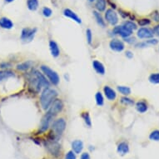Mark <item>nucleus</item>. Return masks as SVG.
<instances>
[{
  "label": "nucleus",
  "mask_w": 159,
  "mask_h": 159,
  "mask_svg": "<svg viewBox=\"0 0 159 159\" xmlns=\"http://www.w3.org/2000/svg\"><path fill=\"white\" fill-rule=\"evenodd\" d=\"M93 67L94 70L96 71L98 74L103 75L105 73V67L101 62H99L98 60H94L93 62Z\"/></svg>",
  "instance_id": "nucleus-16"
},
{
  "label": "nucleus",
  "mask_w": 159,
  "mask_h": 159,
  "mask_svg": "<svg viewBox=\"0 0 159 159\" xmlns=\"http://www.w3.org/2000/svg\"><path fill=\"white\" fill-rule=\"evenodd\" d=\"M49 48L50 51H51V54H52V57H57L59 55H60V50H59V48L57 46V43L53 41V40H51L49 42Z\"/></svg>",
  "instance_id": "nucleus-15"
},
{
  "label": "nucleus",
  "mask_w": 159,
  "mask_h": 159,
  "mask_svg": "<svg viewBox=\"0 0 159 159\" xmlns=\"http://www.w3.org/2000/svg\"><path fill=\"white\" fill-rule=\"evenodd\" d=\"M95 8L99 13L106 10V8H107L106 0H97L96 3H95Z\"/></svg>",
  "instance_id": "nucleus-20"
},
{
  "label": "nucleus",
  "mask_w": 159,
  "mask_h": 159,
  "mask_svg": "<svg viewBox=\"0 0 159 159\" xmlns=\"http://www.w3.org/2000/svg\"><path fill=\"white\" fill-rule=\"evenodd\" d=\"M86 37H87V40L89 43H91L92 40H93V34H92L91 29H87L86 30Z\"/></svg>",
  "instance_id": "nucleus-36"
},
{
  "label": "nucleus",
  "mask_w": 159,
  "mask_h": 159,
  "mask_svg": "<svg viewBox=\"0 0 159 159\" xmlns=\"http://www.w3.org/2000/svg\"><path fill=\"white\" fill-rule=\"evenodd\" d=\"M37 33V29H30L25 28L22 30L21 39L24 42H30L34 39V36Z\"/></svg>",
  "instance_id": "nucleus-7"
},
{
  "label": "nucleus",
  "mask_w": 159,
  "mask_h": 159,
  "mask_svg": "<svg viewBox=\"0 0 159 159\" xmlns=\"http://www.w3.org/2000/svg\"><path fill=\"white\" fill-rule=\"evenodd\" d=\"M149 138L152 141H159V130L152 131L149 135Z\"/></svg>",
  "instance_id": "nucleus-31"
},
{
  "label": "nucleus",
  "mask_w": 159,
  "mask_h": 159,
  "mask_svg": "<svg viewBox=\"0 0 159 159\" xmlns=\"http://www.w3.org/2000/svg\"><path fill=\"white\" fill-rule=\"evenodd\" d=\"M123 26H125L127 29L131 30V31L137 29V25L132 21H126L125 23H124V24H123Z\"/></svg>",
  "instance_id": "nucleus-32"
},
{
  "label": "nucleus",
  "mask_w": 159,
  "mask_h": 159,
  "mask_svg": "<svg viewBox=\"0 0 159 159\" xmlns=\"http://www.w3.org/2000/svg\"><path fill=\"white\" fill-rule=\"evenodd\" d=\"M95 99H96L97 104L100 106V107L104 104V98H103V96L101 93V92H98L97 93L96 95H95Z\"/></svg>",
  "instance_id": "nucleus-27"
},
{
  "label": "nucleus",
  "mask_w": 159,
  "mask_h": 159,
  "mask_svg": "<svg viewBox=\"0 0 159 159\" xmlns=\"http://www.w3.org/2000/svg\"><path fill=\"white\" fill-rule=\"evenodd\" d=\"M43 14L46 18H49L52 14V9L49 8H47V7H44V8H43Z\"/></svg>",
  "instance_id": "nucleus-34"
},
{
  "label": "nucleus",
  "mask_w": 159,
  "mask_h": 159,
  "mask_svg": "<svg viewBox=\"0 0 159 159\" xmlns=\"http://www.w3.org/2000/svg\"><path fill=\"white\" fill-rule=\"evenodd\" d=\"M40 68H41V70L43 71V74H44L46 77H48V80H49V82L51 84H52L53 85H57V84H59L60 78H59L58 74H57L55 71L51 69L49 67H48V66L45 65H42L40 67Z\"/></svg>",
  "instance_id": "nucleus-4"
},
{
  "label": "nucleus",
  "mask_w": 159,
  "mask_h": 159,
  "mask_svg": "<svg viewBox=\"0 0 159 159\" xmlns=\"http://www.w3.org/2000/svg\"><path fill=\"white\" fill-rule=\"evenodd\" d=\"M57 92L53 89L51 88H46V89L43 91L40 97V103L42 106V108L43 110H48L54 101L55 99L57 98Z\"/></svg>",
  "instance_id": "nucleus-2"
},
{
  "label": "nucleus",
  "mask_w": 159,
  "mask_h": 159,
  "mask_svg": "<svg viewBox=\"0 0 159 159\" xmlns=\"http://www.w3.org/2000/svg\"><path fill=\"white\" fill-rule=\"evenodd\" d=\"M39 0H27V6H28V8L29 10H37L39 8Z\"/></svg>",
  "instance_id": "nucleus-24"
},
{
  "label": "nucleus",
  "mask_w": 159,
  "mask_h": 159,
  "mask_svg": "<svg viewBox=\"0 0 159 159\" xmlns=\"http://www.w3.org/2000/svg\"><path fill=\"white\" fill-rule=\"evenodd\" d=\"M158 43V41L157 39H150V40H148L146 42L141 43H138L137 44V47L138 48H145L147 47L148 45H156L157 43Z\"/></svg>",
  "instance_id": "nucleus-26"
},
{
  "label": "nucleus",
  "mask_w": 159,
  "mask_h": 159,
  "mask_svg": "<svg viewBox=\"0 0 159 159\" xmlns=\"http://www.w3.org/2000/svg\"><path fill=\"white\" fill-rule=\"evenodd\" d=\"M32 65H33V63H32L31 61H26V62H24V63L18 64L16 68L18 71H27L31 68Z\"/></svg>",
  "instance_id": "nucleus-21"
},
{
  "label": "nucleus",
  "mask_w": 159,
  "mask_h": 159,
  "mask_svg": "<svg viewBox=\"0 0 159 159\" xmlns=\"http://www.w3.org/2000/svg\"><path fill=\"white\" fill-rule=\"evenodd\" d=\"M153 31L148 28H142L138 30V37L139 39H151L153 37Z\"/></svg>",
  "instance_id": "nucleus-12"
},
{
  "label": "nucleus",
  "mask_w": 159,
  "mask_h": 159,
  "mask_svg": "<svg viewBox=\"0 0 159 159\" xmlns=\"http://www.w3.org/2000/svg\"><path fill=\"white\" fill-rule=\"evenodd\" d=\"M93 13L94 18L96 19L98 24L100 25L101 27H102V28H104V27L106 26V24H105V21L103 20V18H102V15L100 14V13L98 12V11H93Z\"/></svg>",
  "instance_id": "nucleus-23"
},
{
  "label": "nucleus",
  "mask_w": 159,
  "mask_h": 159,
  "mask_svg": "<svg viewBox=\"0 0 159 159\" xmlns=\"http://www.w3.org/2000/svg\"><path fill=\"white\" fill-rule=\"evenodd\" d=\"M63 15L65 16V17H67V18H71L73 21L77 22L78 24H81L82 23L81 18H79L73 11H72L71 9H69V8H65V9H64V11H63Z\"/></svg>",
  "instance_id": "nucleus-13"
},
{
  "label": "nucleus",
  "mask_w": 159,
  "mask_h": 159,
  "mask_svg": "<svg viewBox=\"0 0 159 159\" xmlns=\"http://www.w3.org/2000/svg\"><path fill=\"white\" fill-rule=\"evenodd\" d=\"M109 47L112 51L120 52L124 50L125 45H124V43L122 41L118 40V39H112V40L110 41Z\"/></svg>",
  "instance_id": "nucleus-11"
},
{
  "label": "nucleus",
  "mask_w": 159,
  "mask_h": 159,
  "mask_svg": "<svg viewBox=\"0 0 159 159\" xmlns=\"http://www.w3.org/2000/svg\"><path fill=\"white\" fill-rule=\"evenodd\" d=\"M8 66H10V64H9V63H2V64H1V68H9V67H8Z\"/></svg>",
  "instance_id": "nucleus-42"
},
{
  "label": "nucleus",
  "mask_w": 159,
  "mask_h": 159,
  "mask_svg": "<svg viewBox=\"0 0 159 159\" xmlns=\"http://www.w3.org/2000/svg\"><path fill=\"white\" fill-rule=\"evenodd\" d=\"M63 107H64V105H63V101H62L61 99L56 98L54 101L52 102V103L49 107V108H48L47 112L54 117H56L58 113H60V112L63 111Z\"/></svg>",
  "instance_id": "nucleus-5"
},
{
  "label": "nucleus",
  "mask_w": 159,
  "mask_h": 159,
  "mask_svg": "<svg viewBox=\"0 0 159 159\" xmlns=\"http://www.w3.org/2000/svg\"><path fill=\"white\" fill-rule=\"evenodd\" d=\"M66 126H67V123L64 118H58L52 122V132L56 138H59L63 134L66 129Z\"/></svg>",
  "instance_id": "nucleus-3"
},
{
  "label": "nucleus",
  "mask_w": 159,
  "mask_h": 159,
  "mask_svg": "<svg viewBox=\"0 0 159 159\" xmlns=\"http://www.w3.org/2000/svg\"><path fill=\"white\" fill-rule=\"evenodd\" d=\"M14 75L12 71L9 70H2L0 71V82L3 81V79H6V78H11Z\"/></svg>",
  "instance_id": "nucleus-25"
},
{
  "label": "nucleus",
  "mask_w": 159,
  "mask_h": 159,
  "mask_svg": "<svg viewBox=\"0 0 159 159\" xmlns=\"http://www.w3.org/2000/svg\"><path fill=\"white\" fill-rule=\"evenodd\" d=\"M117 90L120 93L123 94V95H129L131 93V89L128 87L126 86H118L117 87Z\"/></svg>",
  "instance_id": "nucleus-28"
},
{
  "label": "nucleus",
  "mask_w": 159,
  "mask_h": 159,
  "mask_svg": "<svg viewBox=\"0 0 159 159\" xmlns=\"http://www.w3.org/2000/svg\"><path fill=\"white\" fill-rule=\"evenodd\" d=\"M80 159H91L90 158V156H89V154L88 152H84V153L82 154L81 158Z\"/></svg>",
  "instance_id": "nucleus-38"
},
{
  "label": "nucleus",
  "mask_w": 159,
  "mask_h": 159,
  "mask_svg": "<svg viewBox=\"0 0 159 159\" xmlns=\"http://www.w3.org/2000/svg\"><path fill=\"white\" fill-rule=\"evenodd\" d=\"M148 80L150 83H152V84H159V73H152V74H151V75L149 76Z\"/></svg>",
  "instance_id": "nucleus-29"
},
{
  "label": "nucleus",
  "mask_w": 159,
  "mask_h": 159,
  "mask_svg": "<svg viewBox=\"0 0 159 159\" xmlns=\"http://www.w3.org/2000/svg\"><path fill=\"white\" fill-rule=\"evenodd\" d=\"M13 1H14V0H5V2H7V3H12Z\"/></svg>",
  "instance_id": "nucleus-43"
},
{
  "label": "nucleus",
  "mask_w": 159,
  "mask_h": 159,
  "mask_svg": "<svg viewBox=\"0 0 159 159\" xmlns=\"http://www.w3.org/2000/svg\"><path fill=\"white\" fill-rule=\"evenodd\" d=\"M150 23H151V21L149 19H148V18H142V19H140L138 21V24L140 26H147V25L150 24Z\"/></svg>",
  "instance_id": "nucleus-35"
},
{
  "label": "nucleus",
  "mask_w": 159,
  "mask_h": 159,
  "mask_svg": "<svg viewBox=\"0 0 159 159\" xmlns=\"http://www.w3.org/2000/svg\"><path fill=\"white\" fill-rule=\"evenodd\" d=\"M121 102L125 105H133L134 104V101H133V99L128 98H127V97H123V98H121Z\"/></svg>",
  "instance_id": "nucleus-33"
},
{
  "label": "nucleus",
  "mask_w": 159,
  "mask_h": 159,
  "mask_svg": "<svg viewBox=\"0 0 159 159\" xmlns=\"http://www.w3.org/2000/svg\"><path fill=\"white\" fill-rule=\"evenodd\" d=\"M103 92H104V94L106 98H107L109 101H114L116 98H117V93L116 92L110 88L109 86H105L103 88Z\"/></svg>",
  "instance_id": "nucleus-14"
},
{
  "label": "nucleus",
  "mask_w": 159,
  "mask_h": 159,
  "mask_svg": "<svg viewBox=\"0 0 159 159\" xmlns=\"http://www.w3.org/2000/svg\"><path fill=\"white\" fill-rule=\"evenodd\" d=\"M136 109L138 112L143 113V112H147V110H148V104L144 101H139L136 104Z\"/></svg>",
  "instance_id": "nucleus-22"
},
{
  "label": "nucleus",
  "mask_w": 159,
  "mask_h": 159,
  "mask_svg": "<svg viewBox=\"0 0 159 159\" xmlns=\"http://www.w3.org/2000/svg\"><path fill=\"white\" fill-rule=\"evenodd\" d=\"M125 41L126 42L129 43H134V41H135V39H129V37H128V38H125Z\"/></svg>",
  "instance_id": "nucleus-40"
},
{
  "label": "nucleus",
  "mask_w": 159,
  "mask_h": 159,
  "mask_svg": "<svg viewBox=\"0 0 159 159\" xmlns=\"http://www.w3.org/2000/svg\"><path fill=\"white\" fill-rule=\"evenodd\" d=\"M153 33H154V34H156L157 35H158V36H159V25H157V26H156V27H155V28H154Z\"/></svg>",
  "instance_id": "nucleus-41"
},
{
  "label": "nucleus",
  "mask_w": 159,
  "mask_h": 159,
  "mask_svg": "<svg viewBox=\"0 0 159 159\" xmlns=\"http://www.w3.org/2000/svg\"><path fill=\"white\" fill-rule=\"evenodd\" d=\"M0 27L5 29H11L13 27V22L6 17L0 18Z\"/></svg>",
  "instance_id": "nucleus-17"
},
{
  "label": "nucleus",
  "mask_w": 159,
  "mask_h": 159,
  "mask_svg": "<svg viewBox=\"0 0 159 159\" xmlns=\"http://www.w3.org/2000/svg\"><path fill=\"white\" fill-rule=\"evenodd\" d=\"M65 159H76V155L73 152V151H69L66 154Z\"/></svg>",
  "instance_id": "nucleus-37"
},
{
  "label": "nucleus",
  "mask_w": 159,
  "mask_h": 159,
  "mask_svg": "<svg viewBox=\"0 0 159 159\" xmlns=\"http://www.w3.org/2000/svg\"><path fill=\"white\" fill-rule=\"evenodd\" d=\"M46 148L53 157H58L61 154V147L55 141H48L46 143Z\"/></svg>",
  "instance_id": "nucleus-6"
},
{
  "label": "nucleus",
  "mask_w": 159,
  "mask_h": 159,
  "mask_svg": "<svg viewBox=\"0 0 159 159\" xmlns=\"http://www.w3.org/2000/svg\"><path fill=\"white\" fill-rule=\"evenodd\" d=\"M72 148L75 153H80L84 149V143L80 140H75L72 143Z\"/></svg>",
  "instance_id": "nucleus-19"
},
{
  "label": "nucleus",
  "mask_w": 159,
  "mask_h": 159,
  "mask_svg": "<svg viewBox=\"0 0 159 159\" xmlns=\"http://www.w3.org/2000/svg\"><path fill=\"white\" fill-rule=\"evenodd\" d=\"M112 32L113 34H117V35H120L121 37L123 38H128V37H130L133 34V31H131L129 29H128L125 26H116L114 27V29H112Z\"/></svg>",
  "instance_id": "nucleus-10"
},
{
  "label": "nucleus",
  "mask_w": 159,
  "mask_h": 159,
  "mask_svg": "<svg viewBox=\"0 0 159 159\" xmlns=\"http://www.w3.org/2000/svg\"><path fill=\"white\" fill-rule=\"evenodd\" d=\"M109 3H110V4H111V5H112V3H111V2H109ZM112 8H116V7H115V5H114V4H113V7H112Z\"/></svg>",
  "instance_id": "nucleus-44"
},
{
  "label": "nucleus",
  "mask_w": 159,
  "mask_h": 159,
  "mask_svg": "<svg viewBox=\"0 0 159 159\" xmlns=\"http://www.w3.org/2000/svg\"><path fill=\"white\" fill-rule=\"evenodd\" d=\"M129 152V147L128 144L126 142H122L117 145V152L123 156Z\"/></svg>",
  "instance_id": "nucleus-18"
},
{
  "label": "nucleus",
  "mask_w": 159,
  "mask_h": 159,
  "mask_svg": "<svg viewBox=\"0 0 159 159\" xmlns=\"http://www.w3.org/2000/svg\"><path fill=\"white\" fill-rule=\"evenodd\" d=\"M89 2H91V3H92V2H94L95 0H89Z\"/></svg>",
  "instance_id": "nucleus-45"
},
{
  "label": "nucleus",
  "mask_w": 159,
  "mask_h": 159,
  "mask_svg": "<svg viewBox=\"0 0 159 159\" xmlns=\"http://www.w3.org/2000/svg\"><path fill=\"white\" fill-rule=\"evenodd\" d=\"M105 19L107 20L108 24L112 26H115L118 23V16H117V13L112 8H108L105 12Z\"/></svg>",
  "instance_id": "nucleus-8"
},
{
  "label": "nucleus",
  "mask_w": 159,
  "mask_h": 159,
  "mask_svg": "<svg viewBox=\"0 0 159 159\" xmlns=\"http://www.w3.org/2000/svg\"><path fill=\"white\" fill-rule=\"evenodd\" d=\"M52 118H53V117L51 116L49 113H48V112L43 117L41 123H40V127H39V133H44L48 129Z\"/></svg>",
  "instance_id": "nucleus-9"
},
{
  "label": "nucleus",
  "mask_w": 159,
  "mask_h": 159,
  "mask_svg": "<svg viewBox=\"0 0 159 159\" xmlns=\"http://www.w3.org/2000/svg\"><path fill=\"white\" fill-rule=\"evenodd\" d=\"M82 117L84 118V122L87 124V126H89V128L92 126V122H91V118H90V115L88 112H83L82 113Z\"/></svg>",
  "instance_id": "nucleus-30"
},
{
  "label": "nucleus",
  "mask_w": 159,
  "mask_h": 159,
  "mask_svg": "<svg viewBox=\"0 0 159 159\" xmlns=\"http://www.w3.org/2000/svg\"><path fill=\"white\" fill-rule=\"evenodd\" d=\"M126 56L128 57V58H132L133 57V53L131 51H127L126 52Z\"/></svg>",
  "instance_id": "nucleus-39"
},
{
  "label": "nucleus",
  "mask_w": 159,
  "mask_h": 159,
  "mask_svg": "<svg viewBox=\"0 0 159 159\" xmlns=\"http://www.w3.org/2000/svg\"><path fill=\"white\" fill-rule=\"evenodd\" d=\"M29 87L36 93H39L43 87H49V82L45 78V75L37 69H33L29 73Z\"/></svg>",
  "instance_id": "nucleus-1"
}]
</instances>
